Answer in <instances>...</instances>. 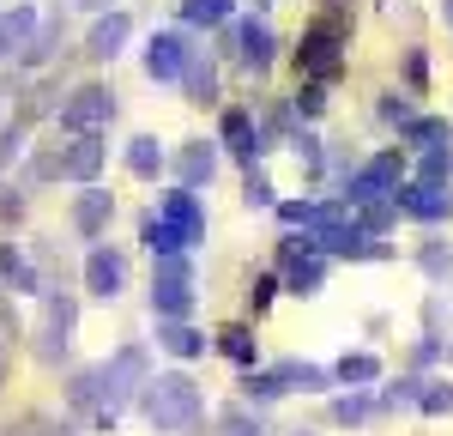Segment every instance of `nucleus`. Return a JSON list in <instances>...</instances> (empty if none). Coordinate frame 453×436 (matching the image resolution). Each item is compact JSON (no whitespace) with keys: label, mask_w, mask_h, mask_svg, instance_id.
I'll list each match as a JSON object with an SVG mask.
<instances>
[{"label":"nucleus","mask_w":453,"mask_h":436,"mask_svg":"<svg viewBox=\"0 0 453 436\" xmlns=\"http://www.w3.org/2000/svg\"><path fill=\"white\" fill-rule=\"evenodd\" d=\"M200 412H206V400H200V382H194V376L170 370V376L145 382V418H151L164 436L194 431V424H200Z\"/></svg>","instance_id":"1"},{"label":"nucleus","mask_w":453,"mask_h":436,"mask_svg":"<svg viewBox=\"0 0 453 436\" xmlns=\"http://www.w3.org/2000/svg\"><path fill=\"white\" fill-rule=\"evenodd\" d=\"M345 43H350V19H345V12H326V19H314L309 31H303V49H296V61H303V79H314V85L339 79V73H345Z\"/></svg>","instance_id":"2"},{"label":"nucleus","mask_w":453,"mask_h":436,"mask_svg":"<svg viewBox=\"0 0 453 436\" xmlns=\"http://www.w3.org/2000/svg\"><path fill=\"white\" fill-rule=\"evenodd\" d=\"M97 382H104V412L115 418V412H121V406H127L134 394H145V382H151V376H145V346H127V352H115V358L97 370Z\"/></svg>","instance_id":"3"},{"label":"nucleus","mask_w":453,"mask_h":436,"mask_svg":"<svg viewBox=\"0 0 453 436\" xmlns=\"http://www.w3.org/2000/svg\"><path fill=\"white\" fill-rule=\"evenodd\" d=\"M151 309L164 315V322H181L188 309H194V267L170 254V261H157V273H151Z\"/></svg>","instance_id":"4"},{"label":"nucleus","mask_w":453,"mask_h":436,"mask_svg":"<svg viewBox=\"0 0 453 436\" xmlns=\"http://www.w3.org/2000/svg\"><path fill=\"white\" fill-rule=\"evenodd\" d=\"M115 121V91L109 85H79L67 104H61V128L67 134H97Z\"/></svg>","instance_id":"5"},{"label":"nucleus","mask_w":453,"mask_h":436,"mask_svg":"<svg viewBox=\"0 0 453 436\" xmlns=\"http://www.w3.org/2000/svg\"><path fill=\"white\" fill-rule=\"evenodd\" d=\"M73 322H79L73 297H67V291H49V303H42V327H36V358H42V363H55L61 352H67Z\"/></svg>","instance_id":"6"},{"label":"nucleus","mask_w":453,"mask_h":436,"mask_svg":"<svg viewBox=\"0 0 453 436\" xmlns=\"http://www.w3.org/2000/svg\"><path fill=\"white\" fill-rule=\"evenodd\" d=\"M399 152H381V158H369L357 176L345 182V206H363V200H381V194H393L399 188Z\"/></svg>","instance_id":"7"},{"label":"nucleus","mask_w":453,"mask_h":436,"mask_svg":"<svg viewBox=\"0 0 453 436\" xmlns=\"http://www.w3.org/2000/svg\"><path fill=\"white\" fill-rule=\"evenodd\" d=\"M157 218L181 230L188 243H206V206H200V194L194 188H170V194H157Z\"/></svg>","instance_id":"8"},{"label":"nucleus","mask_w":453,"mask_h":436,"mask_svg":"<svg viewBox=\"0 0 453 436\" xmlns=\"http://www.w3.org/2000/svg\"><path fill=\"white\" fill-rule=\"evenodd\" d=\"M393 206L399 213L423 218V224H441V218H453V188H393Z\"/></svg>","instance_id":"9"},{"label":"nucleus","mask_w":453,"mask_h":436,"mask_svg":"<svg viewBox=\"0 0 453 436\" xmlns=\"http://www.w3.org/2000/svg\"><path fill=\"white\" fill-rule=\"evenodd\" d=\"M104 158H109V152H104V140H97V134H73V145L61 152V176L91 188V182L104 176Z\"/></svg>","instance_id":"10"},{"label":"nucleus","mask_w":453,"mask_h":436,"mask_svg":"<svg viewBox=\"0 0 453 436\" xmlns=\"http://www.w3.org/2000/svg\"><path fill=\"white\" fill-rule=\"evenodd\" d=\"M230 36H236V55H242V67H248V73H266V67H273V55H279V36L266 31L260 19L236 25Z\"/></svg>","instance_id":"11"},{"label":"nucleus","mask_w":453,"mask_h":436,"mask_svg":"<svg viewBox=\"0 0 453 436\" xmlns=\"http://www.w3.org/2000/svg\"><path fill=\"white\" fill-rule=\"evenodd\" d=\"M109 218H115V200H109L104 188L91 182V188H85V194L73 200V230H79V237H104Z\"/></svg>","instance_id":"12"},{"label":"nucleus","mask_w":453,"mask_h":436,"mask_svg":"<svg viewBox=\"0 0 453 436\" xmlns=\"http://www.w3.org/2000/svg\"><path fill=\"white\" fill-rule=\"evenodd\" d=\"M85 285L97 291V297H115V291L127 285V261L115 249H91V261H85Z\"/></svg>","instance_id":"13"},{"label":"nucleus","mask_w":453,"mask_h":436,"mask_svg":"<svg viewBox=\"0 0 453 436\" xmlns=\"http://www.w3.org/2000/svg\"><path fill=\"white\" fill-rule=\"evenodd\" d=\"M127 31H134V19H127V12L97 19V25H91V43H85V55H91V61H115V55H121V43H127Z\"/></svg>","instance_id":"14"},{"label":"nucleus","mask_w":453,"mask_h":436,"mask_svg":"<svg viewBox=\"0 0 453 436\" xmlns=\"http://www.w3.org/2000/svg\"><path fill=\"white\" fill-rule=\"evenodd\" d=\"M181 61H188V43L175 31L151 36V49H145V73H151V79H181Z\"/></svg>","instance_id":"15"},{"label":"nucleus","mask_w":453,"mask_h":436,"mask_svg":"<svg viewBox=\"0 0 453 436\" xmlns=\"http://www.w3.org/2000/svg\"><path fill=\"white\" fill-rule=\"evenodd\" d=\"M224 145H230L236 158H248V164L266 152V145H260V128H254V115H248V109H224Z\"/></svg>","instance_id":"16"},{"label":"nucleus","mask_w":453,"mask_h":436,"mask_svg":"<svg viewBox=\"0 0 453 436\" xmlns=\"http://www.w3.org/2000/svg\"><path fill=\"white\" fill-rule=\"evenodd\" d=\"M67 400H73V412H85L91 424H115V418L104 412V382H97V370H79L73 388H67Z\"/></svg>","instance_id":"17"},{"label":"nucleus","mask_w":453,"mask_h":436,"mask_svg":"<svg viewBox=\"0 0 453 436\" xmlns=\"http://www.w3.org/2000/svg\"><path fill=\"white\" fill-rule=\"evenodd\" d=\"M175 170H181V188H200V182L218 176V152H211L206 140L181 145V152H175Z\"/></svg>","instance_id":"18"},{"label":"nucleus","mask_w":453,"mask_h":436,"mask_svg":"<svg viewBox=\"0 0 453 436\" xmlns=\"http://www.w3.org/2000/svg\"><path fill=\"white\" fill-rule=\"evenodd\" d=\"M181 85H188L194 104H211V97H218V67H211L200 49H188V61H181Z\"/></svg>","instance_id":"19"},{"label":"nucleus","mask_w":453,"mask_h":436,"mask_svg":"<svg viewBox=\"0 0 453 436\" xmlns=\"http://www.w3.org/2000/svg\"><path fill=\"white\" fill-rule=\"evenodd\" d=\"M405 140L418 145V152H441V145H453V121L448 115H411L405 121Z\"/></svg>","instance_id":"20"},{"label":"nucleus","mask_w":453,"mask_h":436,"mask_svg":"<svg viewBox=\"0 0 453 436\" xmlns=\"http://www.w3.org/2000/svg\"><path fill=\"white\" fill-rule=\"evenodd\" d=\"M140 237H145V249L157 254V261H170V254H181V249H188V237H181V230H170V224H164L157 213H145Z\"/></svg>","instance_id":"21"},{"label":"nucleus","mask_w":453,"mask_h":436,"mask_svg":"<svg viewBox=\"0 0 453 436\" xmlns=\"http://www.w3.org/2000/svg\"><path fill=\"white\" fill-rule=\"evenodd\" d=\"M31 25H36V6H12V12H0V55L25 49V43H31Z\"/></svg>","instance_id":"22"},{"label":"nucleus","mask_w":453,"mask_h":436,"mask_svg":"<svg viewBox=\"0 0 453 436\" xmlns=\"http://www.w3.org/2000/svg\"><path fill=\"white\" fill-rule=\"evenodd\" d=\"M0 279L12 291H42V279H36V267L25 261V254L12 249V243H0Z\"/></svg>","instance_id":"23"},{"label":"nucleus","mask_w":453,"mask_h":436,"mask_svg":"<svg viewBox=\"0 0 453 436\" xmlns=\"http://www.w3.org/2000/svg\"><path fill=\"white\" fill-rule=\"evenodd\" d=\"M418 188H453V145L418 158Z\"/></svg>","instance_id":"24"},{"label":"nucleus","mask_w":453,"mask_h":436,"mask_svg":"<svg viewBox=\"0 0 453 436\" xmlns=\"http://www.w3.org/2000/svg\"><path fill=\"white\" fill-rule=\"evenodd\" d=\"M127 170L151 182L157 170H164V145L151 140V134H140V140H127Z\"/></svg>","instance_id":"25"},{"label":"nucleus","mask_w":453,"mask_h":436,"mask_svg":"<svg viewBox=\"0 0 453 436\" xmlns=\"http://www.w3.org/2000/svg\"><path fill=\"white\" fill-rule=\"evenodd\" d=\"M157 339H164V352H175V358H200L206 352V333H194L188 322H164Z\"/></svg>","instance_id":"26"},{"label":"nucleus","mask_w":453,"mask_h":436,"mask_svg":"<svg viewBox=\"0 0 453 436\" xmlns=\"http://www.w3.org/2000/svg\"><path fill=\"white\" fill-rule=\"evenodd\" d=\"M333 254H345V261H387V243H381V237H363V230H350V224H345V237L333 243Z\"/></svg>","instance_id":"27"},{"label":"nucleus","mask_w":453,"mask_h":436,"mask_svg":"<svg viewBox=\"0 0 453 436\" xmlns=\"http://www.w3.org/2000/svg\"><path fill=\"white\" fill-rule=\"evenodd\" d=\"M55 43H61V12H55V19H49V25H42V31L19 49V61H25V67H42V61L55 55Z\"/></svg>","instance_id":"28"},{"label":"nucleus","mask_w":453,"mask_h":436,"mask_svg":"<svg viewBox=\"0 0 453 436\" xmlns=\"http://www.w3.org/2000/svg\"><path fill=\"white\" fill-rule=\"evenodd\" d=\"M320 279H326L320 254H296V261H290V291H296V297H314V291H320Z\"/></svg>","instance_id":"29"},{"label":"nucleus","mask_w":453,"mask_h":436,"mask_svg":"<svg viewBox=\"0 0 453 436\" xmlns=\"http://www.w3.org/2000/svg\"><path fill=\"white\" fill-rule=\"evenodd\" d=\"M333 376H339L345 388H350V382H375V376H381V358H369V352H345Z\"/></svg>","instance_id":"30"},{"label":"nucleus","mask_w":453,"mask_h":436,"mask_svg":"<svg viewBox=\"0 0 453 436\" xmlns=\"http://www.w3.org/2000/svg\"><path fill=\"white\" fill-rule=\"evenodd\" d=\"M218 352H224V358H236V363H254V333H248L242 322H230L224 333H218Z\"/></svg>","instance_id":"31"},{"label":"nucleus","mask_w":453,"mask_h":436,"mask_svg":"<svg viewBox=\"0 0 453 436\" xmlns=\"http://www.w3.org/2000/svg\"><path fill=\"white\" fill-rule=\"evenodd\" d=\"M393 213H399V206H393V194H381V200H363V206H357V218H363V237H381L387 224H393Z\"/></svg>","instance_id":"32"},{"label":"nucleus","mask_w":453,"mask_h":436,"mask_svg":"<svg viewBox=\"0 0 453 436\" xmlns=\"http://www.w3.org/2000/svg\"><path fill=\"white\" fill-rule=\"evenodd\" d=\"M181 19H188V25H224V19H230V0H188Z\"/></svg>","instance_id":"33"},{"label":"nucleus","mask_w":453,"mask_h":436,"mask_svg":"<svg viewBox=\"0 0 453 436\" xmlns=\"http://www.w3.org/2000/svg\"><path fill=\"white\" fill-rule=\"evenodd\" d=\"M218 436H266V424H260L254 412H242V406H230V412L218 418Z\"/></svg>","instance_id":"34"},{"label":"nucleus","mask_w":453,"mask_h":436,"mask_svg":"<svg viewBox=\"0 0 453 436\" xmlns=\"http://www.w3.org/2000/svg\"><path fill=\"white\" fill-rule=\"evenodd\" d=\"M418 406L429 412V418H441V412H453V388H448V382H423Z\"/></svg>","instance_id":"35"},{"label":"nucleus","mask_w":453,"mask_h":436,"mask_svg":"<svg viewBox=\"0 0 453 436\" xmlns=\"http://www.w3.org/2000/svg\"><path fill=\"white\" fill-rule=\"evenodd\" d=\"M290 109H296V115H320V109H326V85L303 79V85H296V97H290Z\"/></svg>","instance_id":"36"},{"label":"nucleus","mask_w":453,"mask_h":436,"mask_svg":"<svg viewBox=\"0 0 453 436\" xmlns=\"http://www.w3.org/2000/svg\"><path fill=\"white\" fill-rule=\"evenodd\" d=\"M0 436H73V431H61V424H49V418H19V424H6Z\"/></svg>","instance_id":"37"},{"label":"nucleus","mask_w":453,"mask_h":436,"mask_svg":"<svg viewBox=\"0 0 453 436\" xmlns=\"http://www.w3.org/2000/svg\"><path fill=\"white\" fill-rule=\"evenodd\" d=\"M19 145H25V121H12V128H0V170L19 158Z\"/></svg>","instance_id":"38"},{"label":"nucleus","mask_w":453,"mask_h":436,"mask_svg":"<svg viewBox=\"0 0 453 436\" xmlns=\"http://www.w3.org/2000/svg\"><path fill=\"white\" fill-rule=\"evenodd\" d=\"M314 213H320L314 200H284V206H279V218H284V224H303V230L314 224Z\"/></svg>","instance_id":"39"},{"label":"nucleus","mask_w":453,"mask_h":436,"mask_svg":"<svg viewBox=\"0 0 453 436\" xmlns=\"http://www.w3.org/2000/svg\"><path fill=\"white\" fill-rule=\"evenodd\" d=\"M333 418H339V424H357V418H369V400H363V394H345L339 406H333Z\"/></svg>","instance_id":"40"},{"label":"nucleus","mask_w":453,"mask_h":436,"mask_svg":"<svg viewBox=\"0 0 453 436\" xmlns=\"http://www.w3.org/2000/svg\"><path fill=\"white\" fill-rule=\"evenodd\" d=\"M381 121H399V128H405V121H411V97L387 91V97H381Z\"/></svg>","instance_id":"41"},{"label":"nucleus","mask_w":453,"mask_h":436,"mask_svg":"<svg viewBox=\"0 0 453 436\" xmlns=\"http://www.w3.org/2000/svg\"><path fill=\"white\" fill-rule=\"evenodd\" d=\"M242 388H248L254 400H279V394H284V388H279V376H273V370H266V376H248Z\"/></svg>","instance_id":"42"},{"label":"nucleus","mask_w":453,"mask_h":436,"mask_svg":"<svg viewBox=\"0 0 453 436\" xmlns=\"http://www.w3.org/2000/svg\"><path fill=\"white\" fill-rule=\"evenodd\" d=\"M423 273H448V249H441V243L423 249Z\"/></svg>","instance_id":"43"},{"label":"nucleus","mask_w":453,"mask_h":436,"mask_svg":"<svg viewBox=\"0 0 453 436\" xmlns=\"http://www.w3.org/2000/svg\"><path fill=\"white\" fill-rule=\"evenodd\" d=\"M273 291H279V279H254V291H248V303H254V309H266V303H273Z\"/></svg>","instance_id":"44"},{"label":"nucleus","mask_w":453,"mask_h":436,"mask_svg":"<svg viewBox=\"0 0 453 436\" xmlns=\"http://www.w3.org/2000/svg\"><path fill=\"white\" fill-rule=\"evenodd\" d=\"M0 218H6V224H19V218H25V200H19V194H12V188H6V194H0Z\"/></svg>","instance_id":"45"},{"label":"nucleus","mask_w":453,"mask_h":436,"mask_svg":"<svg viewBox=\"0 0 453 436\" xmlns=\"http://www.w3.org/2000/svg\"><path fill=\"white\" fill-rule=\"evenodd\" d=\"M248 206H273V182H260V176L248 182Z\"/></svg>","instance_id":"46"},{"label":"nucleus","mask_w":453,"mask_h":436,"mask_svg":"<svg viewBox=\"0 0 453 436\" xmlns=\"http://www.w3.org/2000/svg\"><path fill=\"white\" fill-rule=\"evenodd\" d=\"M79 6H91V12H109V6H115V0H79Z\"/></svg>","instance_id":"47"},{"label":"nucleus","mask_w":453,"mask_h":436,"mask_svg":"<svg viewBox=\"0 0 453 436\" xmlns=\"http://www.w3.org/2000/svg\"><path fill=\"white\" fill-rule=\"evenodd\" d=\"M441 12H448V25H453V0H448V6H441Z\"/></svg>","instance_id":"48"},{"label":"nucleus","mask_w":453,"mask_h":436,"mask_svg":"<svg viewBox=\"0 0 453 436\" xmlns=\"http://www.w3.org/2000/svg\"><path fill=\"white\" fill-rule=\"evenodd\" d=\"M290 436H314V431H290Z\"/></svg>","instance_id":"49"}]
</instances>
